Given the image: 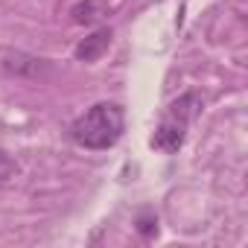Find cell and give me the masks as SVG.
I'll use <instances>...</instances> for the list:
<instances>
[{"label":"cell","instance_id":"6da1fadb","mask_svg":"<svg viewBox=\"0 0 248 248\" xmlns=\"http://www.w3.org/2000/svg\"><path fill=\"white\" fill-rule=\"evenodd\" d=\"M126 132V108L120 102H96L70 123V140L82 149L102 152L111 149Z\"/></svg>","mask_w":248,"mask_h":248},{"label":"cell","instance_id":"7a4b0ae2","mask_svg":"<svg viewBox=\"0 0 248 248\" xmlns=\"http://www.w3.org/2000/svg\"><path fill=\"white\" fill-rule=\"evenodd\" d=\"M199 111H202V96H199L196 91H187V93H181L178 99H172V102L167 105L164 120L158 123V129H155L149 146L158 149V152L175 155V152L184 146L187 129H190V123L199 117Z\"/></svg>","mask_w":248,"mask_h":248},{"label":"cell","instance_id":"3957f363","mask_svg":"<svg viewBox=\"0 0 248 248\" xmlns=\"http://www.w3.org/2000/svg\"><path fill=\"white\" fill-rule=\"evenodd\" d=\"M3 73L6 76H15V79H30V82H41L53 73V62L50 59H38V56H30V53H21V50H9L3 53Z\"/></svg>","mask_w":248,"mask_h":248},{"label":"cell","instance_id":"277c9868","mask_svg":"<svg viewBox=\"0 0 248 248\" xmlns=\"http://www.w3.org/2000/svg\"><path fill=\"white\" fill-rule=\"evenodd\" d=\"M111 27H99V30H93L88 38H82L76 47H73V59L76 62H85V64H93V62H99L105 53H108V47H111Z\"/></svg>","mask_w":248,"mask_h":248},{"label":"cell","instance_id":"5b68a950","mask_svg":"<svg viewBox=\"0 0 248 248\" xmlns=\"http://www.w3.org/2000/svg\"><path fill=\"white\" fill-rule=\"evenodd\" d=\"M108 15V0H79L70 9V21L79 27H93Z\"/></svg>","mask_w":248,"mask_h":248},{"label":"cell","instance_id":"8992f818","mask_svg":"<svg viewBox=\"0 0 248 248\" xmlns=\"http://www.w3.org/2000/svg\"><path fill=\"white\" fill-rule=\"evenodd\" d=\"M135 231L140 233V236H155L158 233V216H155V210H140L138 213V219H135Z\"/></svg>","mask_w":248,"mask_h":248},{"label":"cell","instance_id":"52a82bcc","mask_svg":"<svg viewBox=\"0 0 248 248\" xmlns=\"http://www.w3.org/2000/svg\"><path fill=\"white\" fill-rule=\"evenodd\" d=\"M18 175V161L15 155H9L6 149H0V184H9Z\"/></svg>","mask_w":248,"mask_h":248}]
</instances>
